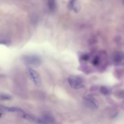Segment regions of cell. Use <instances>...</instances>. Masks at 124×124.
<instances>
[{
	"label": "cell",
	"mask_w": 124,
	"mask_h": 124,
	"mask_svg": "<svg viewBox=\"0 0 124 124\" xmlns=\"http://www.w3.org/2000/svg\"><path fill=\"white\" fill-rule=\"evenodd\" d=\"M46 4L49 10L51 11H53L56 6V0H46Z\"/></svg>",
	"instance_id": "cell-9"
},
{
	"label": "cell",
	"mask_w": 124,
	"mask_h": 124,
	"mask_svg": "<svg viewBox=\"0 0 124 124\" xmlns=\"http://www.w3.org/2000/svg\"><path fill=\"white\" fill-rule=\"evenodd\" d=\"M89 59V55L88 54H83L80 57V59L83 61H87Z\"/></svg>",
	"instance_id": "cell-15"
},
{
	"label": "cell",
	"mask_w": 124,
	"mask_h": 124,
	"mask_svg": "<svg viewBox=\"0 0 124 124\" xmlns=\"http://www.w3.org/2000/svg\"><path fill=\"white\" fill-rule=\"evenodd\" d=\"M124 59V54L119 52H115L113 54L112 57V60L114 64L118 65L121 64Z\"/></svg>",
	"instance_id": "cell-6"
},
{
	"label": "cell",
	"mask_w": 124,
	"mask_h": 124,
	"mask_svg": "<svg viewBox=\"0 0 124 124\" xmlns=\"http://www.w3.org/2000/svg\"><path fill=\"white\" fill-rule=\"evenodd\" d=\"M99 62H100L99 57L98 56H95L93 59V61H92V63H93V65H94L95 66H96V65H98V64L99 63Z\"/></svg>",
	"instance_id": "cell-14"
},
{
	"label": "cell",
	"mask_w": 124,
	"mask_h": 124,
	"mask_svg": "<svg viewBox=\"0 0 124 124\" xmlns=\"http://www.w3.org/2000/svg\"><path fill=\"white\" fill-rule=\"evenodd\" d=\"M99 91H100V92L102 94H104L105 95H109L111 93V90H110V89L104 86L100 87L99 89Z\"/></svg>",
	"instance_id": "cell-10"
},
{
	"label": "cell",
	"mask_w": 124,
	"mask_h": 124,
	"mask_svg": "<svg viewBox=\"0 0 124 124\" xmlns=\"http://www.w3.org/2000/svg\"><path fill=\"white\" fill-rule=\"evenodd\" d=\"M12 99V96L7 93H0V101L9 100Z\"/></svg>",
	"instance_id": "cell-12"
},
{
	"label": "cell",
	"mask_w": 124,
	"mask_h": 124,
	"mask_svg": "<svg viewBox=\"0 0 124 124\" xmlns=\"http://www.w3.org/2000/svg\"><path fill=\"white\" fill-rule=\"evenodd\" d=\"M83 98L85 104L88 107L93 109L98 108V102L93 96L88 95L84 96Z\"/></svg>",
	"instance_id": "cell-4"
},
{
	"label": "cell",
	"mask_w": 124,
	"mask_h": 124,
	"mask_svg": "<svg viewBox=\"0 0 124 124\" xmlns=\"http://www.w3.org/2000/svg\"><path fill=\"white\" fill-rule=\"evenodd\" d=\"M26 71L30 78L34 84L37 87L40 86L42 83L41 78L38 72L33 68L31 67H27Z\"/></svg>",
	"instance_id": "cell-2"
},
{
	"label": "cell",
	"mask_w": 124,
	"mask_h": 124,
	"mask_svg": "<svg viewBox=\"0 0 124 124\" xmlns=\"http://www.w3.org/2000/svg\"><path fill=\"white\" fill-rule=\"evenodd\" d=\"M69 7L75 12H78L79 10V5L77 0H70Z\"/></svg>",
	"instance_id": "cell-8"
},
{
	"label": "cell",
	"mask_w": 124,
	"mask_h": 124,
	"mask_svg": "<svg viewBox=\"0 0 124 124\" xmlns=\"http://www.w3.org/2000/svg\"></svg>",
	"instance_id": "cell-16"
},
{
	"label": "cell",
	"mask_w": 124,
	"mask_h": 124,
	"mask_svg": "<svg viewBox=\"0 0 124 124\" xmlns=\"http://www.w3.org/2000/svg\"><path fill=\"white\" fill-rule=\"evenodd\" d=\"M11 44L10 41L5 39H0V44L5 45V46H9Z\"/></svg>",
	"instance_id": "cell-13"
},
{
	"label": "cell",
	"mask_w": 124,
	"mask_h": 124,
	"mask_svg": "<svg viewBox=\"0 0 124 124\" xmlns=\"http://www.w3.org/2000/svg\"><path fill=\"white\" fill-rule=\"evenodd\" d=\"M0 110L9 112H20L21 113L24 112L20 108L16 107H7L3 105H0Z\"/></svg>",
	"instance_id": "cell-5"
},
{
	"label": "cell",
	"mask_w": 124,
	"mask_h": 124,
	"mask_svg": "<svg viewBox=\"0 0 124 124\" xmlns=\"http://www.w3.org/2000/svg\"><path fill=\"white\" fill-rule=\"evenodd\" d=\"M21 116L23 118L25 119V120H26L31 123H33L34 124H38L39 118L36 117V116H35L32 114L26 113L25 112H24L23 113H22Z\"/></svg>",
	"instance_id": "cell-7"
},
{
	"label": "cell",
	"mask_w": 124,
	"mask_h": 124,
	"mask_svg": "<svg viewBox=\"0 0 124 124\" xmlns=\"http://www.w3.org/2000/svg\"><path fill=\"white\" fill-rule=\"evenodd\" d=\"M70 87L74 89H79L84 86V82L82 78L78 76H71L68 79Z\"/></svg>",
	"instance_id": "cell-3"
},
{
	"label": "cell",
	"mask_w": 124,
	"mask_h": 124,
	"mask_svg": "<svg viewBox=\"0 0 124 124\" xmlns=\"http://www.w3.org/2000/svg\"><path fill=\"white\" fill-rule=\"evenodd\" d=\"M21 60L24 64L27 67L37 68L40 66L42 63L41 58L33 54L24 55L22 57Z\"/></svg>",
	"instance_id": "cell-1"
},
{
	"label": "cell",
	"mask_w": 124,
	"mask_h": 124,
	"mask_svg": "<svg viewBox=\"0 0 124 124\" xmlns=\"http://www.w3.org/2000/svg\"><path fill=\"white\" fill-rule=\"evenodd\" d=\"M43 118L49 124H52L55 122L54 118L49 114H45L43 116Z\"/></svg>",
	"instance_id": "cell-11"
}]
</instances>
